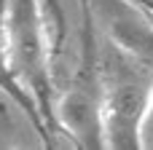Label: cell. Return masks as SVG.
Returning a JSON list of instances; mask_svg holds the SVG:
<instances>
[{
  "label": "cell",
  "instance_id": "277c9868",
  "mask_svg": "<svg viewBox=\"0 0 153 150\" xmlns=\"http://www.w3.org/2000/svg\"><path fill=\"white\" fill-rule=\"evenodd\" d=\"M89 3L100 19L108 43L118 46L132 56L153 62V24L140 8L129 5L126 0H89Z\"/></svg>",
  "mask_w": 153,
  "mask_h": 150
},
{
  "label": "cell",
  "instance_id": "7a4b0ae2",
  "mask_svg": "<svg viewBox=\"0 0 153 150\" xmlns=\"http://www.w3.org/2000/svg\"><path fill=\"white\" fill-rule=\"evenodd\" d=\"M48 35L38 0H5L3 11V48L5 72L16 81L19 91L30 94L43 110L46 121L51 113V81H48Z\"/></svg>",
  "mask_w": 153,
  "mask_h": 150
},
{
  "label": "cell",
  "instance_id": "6da1fadb",
  "mask_svg": "<svg viewBox=\"0 0 153 150\" xmlns=\"http://www.w3.org/2000/svg\"><path fill=\"white\" fill-rule=\"evenodd\" d=\"M100 72L102 148H140V121L153 81V62L132 56L105 40Z\"/></svg>",
  "mask_w": 153,
  "mask_h": 150
},
{
  "label": "cell",
  "instance_id": "8992f818",
  "mask_svg": "<svg viewBox=\"0 0 153 150\" xmlns=\"http://www.w3.org/2000/svg\"><path fill=\"white\" fill-rule=\"evenodd\" d=\"M140 148H151L153 150V81H151V91H148V102L143 110V121H140Z\"/></svg>",
  "mask_w": 153,
  "mask_h": 150
},
{
  "label": "cell",
  "instance_id": "52a82bcc",
  "mask_svg": "<svg viewBox=\"0 0 153 150\" xmlns=\"http://www.w3.org/2000/svg\"><path fill=\"white\" fill-rule=\"evenodd\" d=\"M151 3H153V0H151Z\"/></svg>",
  "mask_w": 153,
  "mask_h": 150
},
{
  "label": "cell",
  "instance_id": "3957f363",
  "mask_svg": "<svg viewBox=\"0 0 153 150\" xmlns=\"http://www.w3.org/2000/svg\"><path fill=\"white\" fill-rule=\"evenodd\" d=\"M56 121L81 148H102V99H100V72L83 67L70 89L59 94Z\"/></svg>",
  "mask_w": 153,
  "mask_h": 150
},
{
  "label": "cell",
  "instance_id": "5b68a950",
  "mask_svg": "<svg viewBox=\"0 0 153 150\" xmlns=\"http://www.w3.org/2000/svg\"><path fill=\"white\" fill-rule=\"evenodd\" d=\"M19 94L22 91L16 89L0 86V148H32L43 142V132L32 126L35 115H27V110L32 113V107Z\"/></svg>",
  "mask_w": 153,
  "mask_h": 150
}]
</instances>
